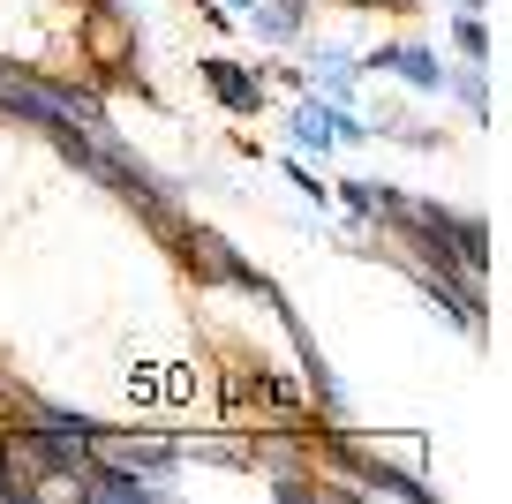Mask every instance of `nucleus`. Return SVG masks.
Masks as SVG:
<instances>
[{
	"mask_svg": "<svg viewBox=\"0 0 512 504\" xmlns=\"http://www.w3.org/2000/svg\"><path fill=\"white\" fill-rule=\"evenodd\" d=\"M339 204H347L354 219H384V211H392V189H384V181H339Z\"/></svg>",
	"mask_w": 512,
	"mask_h": 504,
	"instance_id": "0eeeda50",
	"label": "nucleus"
},
{
	"mask_svg": "<svg viewBox=\"0 0 512 504\" xmlns=\"http://www.w3.org/2000/svg\"><path fill=\"white\" fill-rule=\"evenodd\" d=\"M460 8H482V0H460Z\"/></svg>",
	"mask_w": 512,
	"mask_h": 504,
	"instance_id": "f8f14e48",
	"label": "nucleus"
},
{
	"mask_svg": "<svg viewBox=\"0 0 512 504\" xmlns=\"http://www.w3.org/2000/svg\"><path fill=\"white\" fill-rule=\"evenodd\" d=\"M460 98H467L475 113H490V83H482V76H467V83H460Z\"/></svg>",
	"mask_w": 512,
	"mask_h": 504,
	"instance_id": "9d476101",
	"label": "nucleus"
},
{
	"mask_svg": "<svg viewBox=\"0 0 512 504\" xmlns=\"http://www.w3.org/2000/svg\"><path fill=\"white\" fill-rule=\"evenodd\" d=\"M256 31H264V38H279V46H287V38L302 31V0H272V8H256Z\"/></svg>",
	"mask_w": 512,
	"mask_h": 504,
	"instance_id": "6e6552de",
	"label": "nucleus"
},
{
	"mask_svg": "<svg viewBox=\"0 0 512 504\" xmlns=\"http://www.w3.org/2000/svg\"><path fill=\"white\" fill-rule=\"evenodd\" d=\"M98 452H113L121 467H144V474H166L181 459V444H166V437H113V429H98Z\"/></svg>",
	"mask_w": 512,
	"mask_h": 504,
	"instance_id": "f03ea898",
	"label": "nucleus"
},
{
	"mask_svg": "<svg viewBox=\"0 0 512 504\" xmlns=\"http://www.w3.org/2000/svg\"><path fill=\"white\" fill-rule=\"evenodd\" d=\"M369 8H400V0H369Z\"/></svg>",
	"mask_w": 512,
	"mask_h": 504,
	"instance_id": "9b49d317",
	"label": "nucleus"
},
{
	"mask_svg": "<svg viewBox=\"0 0 512 504\" xmlns=\"http://www.w3.org/2000/svg\"><path fill=\"white\" fill-rule=\"evenodd\" d=\"M83 46H91V61H98V68H121L136 38H128V23L113 16V8H98V16H91V31H83Z\"/></svg>",
	"mask_w": 512,
	"mask_h": 504,
	"instance_id": "423d86ee",
	"label": "nucleus"
},
{
	"mask_svg": "<svg viewBox=\"0 0 512 504\" xmlns=\"http://www.w3.org/2000/svg\"><path fill=\"white\" fill-rule=\"evenodd\" d=\"M369 68H392V76H407L415 91H437V83H445L437 53H422V46H384V53H369Z\"/></svg>",
	"mask_w": 512,
	"mask_h": 504,
	"instance_id": "7ed1b4c3",
	"label": "nucleus"
},
{
	"mask_svg": "<svg viewBox=\"0 0 512 504\" xmlns=\"http://www.w3.org/2000/svg\"><path fill=\"white\" fill-rule=\"evenodd\" d=\"M460 46H467V61H490V31H482V16H475V8L460 16Z\"/></svg>",
	"mask_w": 512,
	"mask_h": 504,
	"instance_id": "1a4fd4ad",
	"label": "nucleus"
},
{
	"mask_svg": "<svg viewBox=\"0 0 512 504\" xmlns=\"http://www.w3.org/2000/svg\"><path fill=\"white\" fill-rule=\"evenodd\" d=\"M241 8H256V0H241Z\"/></svg>",
	"mask_w": 512,
	"mask_h": 504,
	"instance_id": "ddd939ff",
	"label": "nucleus"
},
{
	"mask_svg": "<svg viewBox=\"0 0 512 504\" xmlns=\"http://www.w3.org/2000/svg\"><path fill=\"white\" fill-rule=\"evenodd\" d=\"M332 452H339V459H347V467H354V474H362V482H369V489H392V497H415V504H422V482H415V474H400V467H384V459H362V452H354V444H347V437H339V444H332Z\"/></svg>",
	"mask_w": 512,
	"mask_h": 504,
	"instance_id": "39448f33",
	"label": "nucleus"
},
{
	"mask_svg": "<svg viewBox=\"0 0 512 504\" xmlns=\"http://www.w3.org/2000/svg\"><path fill=\"white\" fill-rule=\"evenodd\" d=\"M204 83H211L234 113H256V106H264V83H256L249 68H234V61H204Z\"/></svg>",
	"mask_w": 512,
	"mask_h": 504,
	"instance_id": "20e7f679",
	"label": "nucleus"
},
{
	"mask_svg": "<svg viewBox=\"0 0 512 504\" xmlns=\"http://www.w3.org/2000/svg\"><path fill=\"white\" fill-rule=\"evenodd\" d=\"M181 249H189L196 264H204V279L249 286V294H272V286H264V279H256V271H249V264L234 256V241H226V234H211V226H189V234H181Z\"/></svg>",
	"mask_w": 512,
	"mask_h": 504,
	"instance_id": "f257e3e1",
	"label": "nucleus"
}]
</instances>
